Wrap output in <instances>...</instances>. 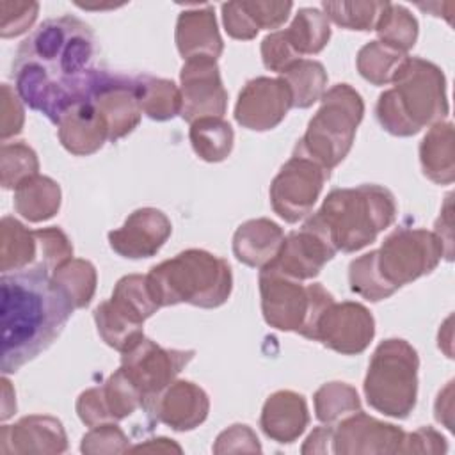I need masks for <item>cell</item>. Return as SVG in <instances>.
I'll list each match as a JSON object with an SVG mask.
<instances>
[{
    "mask_svg": "<svg viewBox=\"0 0 455 455\" xmlns=\"http://www.w3.org/2000/svg\"><path fill=\"white\" fill-rule=\"evenodd\" d=\"M94 36L78 18L44 21L20 44L12 62L20 98L59 124L114 82L116 76L94 66Z\"/></svg>",
    "mask_w": 455,
    "mask_h": 455,
    "instance_id": "6da1fadb",
    "label": "cell"
},
{
    "mask_svg": "<svg viewBox=\"0 0 455 455\" xmlns=\"http://www.w3.org/2000/svg\"><path fill=\"white\" fill-rule=\"evenodd\" d=\"M21 165L32 171L37 169L34 151L23 144H4L2 146V185L5 188H9L12 181V176L16 172L14 169Z\"/></svg>",
    "mask_w": 455,
    "mask_h": 455,
    "instance_id": "5b68a950",
    "label": "cell"
},
{
    "mask_svg": "<svg viewBox=\"0 0 455 455\" xmlns=\"http://www.w3.org/2000/svg\"><path fill=\"white\" fill-rule=\"evenodd\" d=\"M44 263L2 272V371H18L48 348L76 306Z\"/></svg>",
    "mask_w": 455,
    "mask_h": 455,
    "instance_id": "7a4b0ae2",
    "label": "cell"
},
{
    "mask_svg": "<svg viewBox=\"0 0 455 455\" xmlns=\"http://www.w3.org/2000/svg\"><path fill=\"white\" fill-rule=\"evenodd\" d=\"M192 137V144L196 148V151L206 158V160H215V153H213V142L212 140H220L226 144H231L233 140V132L231 126L217 121V119H201L192 126L190 132Z\"/></svg>",
    "mask_w": 455,
    "mask_h": 455,
    "instance_id": "277c9868",
    "label": "cell"
},
{
    "mask_svg": "<svg viewBox=\"0 0 455 455\" xmlns=\"http://www.w3.org/2000/svg\"><path fill=\"white\" fill-rule=\"evenodd\" d=\"M16 210L28 220H43L53 215V210L50 206H46L44 203H41V196H46L48 192H52L55 187V183L48 178H28L23 183H20L16 187Z\"/></svg>",
    "mask_w": 455,
    "mask_h": 455,
    "instance_id": "3957f363",
    "label": "cell"
}]
</instances>
